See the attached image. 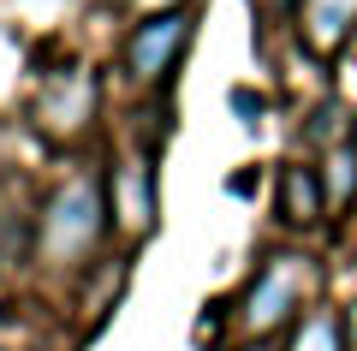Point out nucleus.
I'll use <instances>...</instances> for the list:
<instances>
[{"label":"nucleus","mask_w":357,"mask_h":351,"mask_svg":"<svg viewBox=\"0 0 357 351\" xmlns=\"http://www.w3.org/2000/svg\"><path fill=\"white\" fill-rule=\"evenodd\" d=\"M304 292H310V256L274 251L262 268H256L250 292H244V304H238V327L250 339H268L274 327H286L298 310H304Z\"/></svg>","instance_id":"obj_2"},{"label":"nucleus","mask_w":357,"mask_h":351,"mask_svg":"<svg viewBox=\"0 0 357 351\" xmlns=\"http://www.w3.org/2000/svg\"><path fill=\"white\" fill-rule=\"evenodd\" d=\"M345 339H351V351H357V298H351V310H345Z\"/></svg>","instance_id":"obj_11"},{"label":"nucleus","mask_w":357,"mask_h":351,"mask_svg":"<svg viewBox=\"0 0 357 351\" xmlns=\"http://www.w3.org/2000/svg\"><path fill=\"white\" fill-rule=\"evenodd\" d=\"M274 214H280L292 232H310V226L328 214V185H321V167L286 161L280 173H274Z\"/></svg>","instance_id":"obj_6"},{"label":"nucleus","mask_w":357,"mask_h":351,"mask_svg":"<svg viewBox=\"0 0 357 351\" xmlns=\"http://www.w3.org/2000/svg\"><path fill=\"white\" fill-rule=\"evenodd\" d=\"M286 351H351V339H345V315H340V310H310V315H298Z\"/></svg>","instance_id":"obj_8"},{"label":"nucleus","mask_w":357,"mask_h":351,"mask_svg":"<svg viewBox=\"0 0 357 351\" xmlns=\"http://www.w3.org/2000/svg\"><path fill=\"white\" fill-rule=\"evenodd\" d=\"M114 221L126 239H143L155 226V167L149 155H131L126 167H114Z\"/></svg>","instance_id":"obj_7"},{"label":"nucleus","mask_w":357,"mask_h":351,"mask_svg":"<svg viewBox=\"0 0 357 351\" xmlns=\"http://www.w3.org/2000/svg\"><path fill=\"white\" fill-rule=\"evenodd\" d=\"M250 351H268V345H250Z\"/></svg>","instance_id":"obj_13"},{"label":"nucleus","mask_w":357,"mask_h":351,"mask_svg":"<svg viewBox=\"0 0 357 351\" xmlns=\"http://www.w3.org/2000/svg\"><path fill=\"white\" fill-rule=\"evenodd\" d=\"M185 42H191V13H155V18H143V24L126 36V72L137 77V84H161V77L178 66Z\"/></svg>","instance_id":"obj_3"},{"label":"nucleus","mask_w":357,"mask_h":351,"mask_svg":"<svg viewBox=\"0 0 357 351\" xmlns=\"http://www.w3.org/2000/svg\"><path fill=\"white\" fill-rule=\"evenodd\" d=\"M131 6H143V13L155 18V13H178V6H185V0H131Z\"/></svg>","instance_id":"obj_10"},{"label":"nucleus","mask_w":357,"mask_h":351,"mask_svg":"<svg viewBox=\"0 0 357 351\" xmlns=\"http://www.w3.org/2000/svg\"><path fill=\"white\" fill-rule=\"evenodd\" d=\"M292 30H298V48H304L310 60H333V54H345L351 36H357V0H298Z\"/></svg>","instance_id":"obj_4"},{"label":"nucleus","mask_w":357,"mask_h":351,"mask_svg":"<svg viewBox=\"0 0 357 351\" xmlns=\"http://www.w3.org/2000/svg\"><path fill=\"white\" fill-rule=\"evenodd\" d=\"M96 119V77L89 72H66L42 89L36 101V126L54 131V137H77V131Z\"/></svg>","instance_id":"obj_5"},{"label":"nucleus","mask_w":357,"mask_h":351,"mask_svg":"<svg viewBox=\"0 0 357 351\" xmlns=\"http://www.w3.org/2000/svg\"><path fill=\"white\" fill-rule=\"evenodd\" d=\"M107 232V202L96 173H72L42 209V256L54 268H84Z\"/></svg>","instance_id":"obj_1"},{"label":"nucleus","mask_w":357,"mask_h":351,"mask_svg":"<svg viewBox=\"0 0 357 351\" xmlns=\"http://www.w3.org/2000/svg\"><path fill=\"white\" fill-rule=\"evenodd\" d=\"M345 143H351V155H357V119H351V137H345Z\"/></svg>","instance_id":"obj_12"},{"label":"nucleus","mask_w":357,"mask_h":351,"mask_svg":"<svg viewBox=\"0 0 357 351\" xmlns=\"http://www.w3.org/2000/svg\"><path fill=\"white\" fill-rule=\"evenodd\" d=\"M321 167H328V173H321V185H328V209H333V202H351L357 197V155H351V143H340Z\"/></svg>","instance_id":"obj_9"}]
</instances>
